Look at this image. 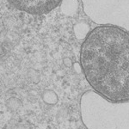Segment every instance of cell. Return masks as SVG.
Returning <instances> with one entry per match:
<instances>
[{"mask_svg": "<svg viewBox=\"0 0 129 129\" xmlns=\"http://www.w3.org/2000/svg\"><path fill=\"white\" fill-rule=\"evenodd\" d=\"M79 64L99 96L113 103H129V31L114 24L89 31L81 45Z\"/></svg>", "mask_w": 129, "mask_h": 129, "instance_id": "cell-1", "label": "cell"}, {"mask_svg": "<svg viewBox=\"0 0 129 129\" xmlns=\"http://www.w3.org/2000/svg\"><path fill=\"white\" fill-rule=\"evenodd\" d=\"M42 100L45 102L47 104L53 105L56 104L58 102V96L55 92L53 90H46L42 94Z\"/></svg>", "mask_w": 129, "mask_h": 129, "instance_id": "cell-2", "label": "cell"}, {"mask_svg": "<svg viewBox=\"0 0 129 129\" xmlns=\"http://www.w3.org/2000/svg\"><path fill=\"white\" fill-rule=\"evenodd\" d=\"M71 59H64V64H66V66H70L71 64H72V63H71Z\"/></svg>", "mask_w": 129, "mask_h": 129, "instance_id": "cell-3", "label": "cell"}]
</instances>
